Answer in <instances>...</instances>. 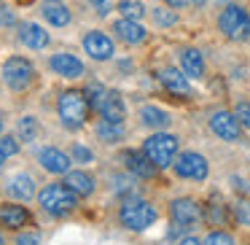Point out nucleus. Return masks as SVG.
<instances>
[{
  "label": "nucleus",
  "instance_id": "nucleus-37",
  "mask_svg": "<svg viewBox=\"0 0 250 245\" xmlns=\"http://www.w3.org/2000/svg\"><path fill=\"white\" fill-rule=\"evenodd\" d=\"M126 189H132V180L126 175H116V191H126Z\"/></svg>",
  "mask_w": 250,
  "mask_h": 245
},
{
  "label": "nucleus",
  "instance_id": "nucleus-17",
  "mask_svg": "<svg viewBox=\"0 0 250 245\" xmlns=\"http://www.w3.org/2000/svg\"><path fill=\"white\" fill-rule=\"evenodd\" d=\"M19 41H22L24 46H30V49H35V51H41V49H46L49 46V33H46L41 24H33V22H24L22 27H19Z\"/></svg>",
  "mask_w": 250,
  "mask_h": 245
},
{
  "label": "nucleus",
  "instance_id": "nucleus-7",
  "mask_svg": "<svg viewBox=\"0 0 250 245\" xmlns=\"http://www.w3.org/2000/svg\"><path fill=\"white\" fill-rule=\"evenodd\" d=\"M175 175L183 180H194V183H202V180L207 178V173H210V164H207V159L202 156L199 151H183L178 154V159H175Z\"/></svg>",
  "mask_w": 250,
  "mask_h": 245
},
{
  "label": "nucleus",
  "instance_id": "nucleus-24",
  "mask_svg": "<svg viewBox=\"0 0 250 245\" xmlns=\"http://www.w3.org/2000/svg\"><path fill=\"white\" fill-rule=\"evenodd\" d=\"M124 135H126V130H124L121 121L103 119L97 124V137H100V140H105V143H119V140H124Z\"/></svg>",
  "mask_w": 250,
  "mask_h": 245
},
{
  "label": "nucleus",
  "instance_id": "nucleus-42",
  "mask_svg": "<svg viewBox=\"0 0 250 245\" xmlns=\"http://www.w3.org/2000/svg\"><path fill=\"white\" fill-rule=\"evenodd\" d=\"M0 132H3V113H0Z\"/></svg>",
  "mask_w": 250,
  "mask_h": 245
},
{
  "label": "nucleus",
  "instance_id": "nucleus-15",
  "mask_svg": "<svg viewBox=\"0 0 250 245\" xmlns=\"http://www.w3.org/2000/svg\"><path fill=\"white\" fill-rule=\"evenodd\" d=\"M159 81H162V87L167 89L169 94H178V97H188L191 94L188 76L180 73V70H175V67H164V70L159 73Z\"/></svg>",
  "mask_w": 250,
  "mask_h": 245
},
{
  "label": "nucleus",
  "instance_id": "nucleus-38",
  "mask_svg": "<svg viewBox=\"0 0 250 245\" xmlns=\"http://www.w3.org/2000/svg\"><path fill=\"white\" fill-rule=\"evenodd\" d=\"M178 245H202V243H199V237H194V234H188V237L178 240Z\"/></svg>",
  "mask_w": 250,
  "mask_h": 245
},
{
  "label": "nucleus",
  "instance_id": "nucleus-23",
  "mask_svg": "<svg viewBox=\"0 0 250 245\" xmlns=\"http://www.w3.org/2000/svg\"><path fill=\"white\" fill-rule=\"evenodd\" d=\"M30 221V213L24 210V205H3L0 207V223L6 229H22Z\"/></svg>",
  "mask_w": 250,
  "mask_h": 245
},
{
  "label": "nucleus",
  "instance_id": "nucleus-19",
  "mask_svg": "<svg viewBox=\"0 0 250 245\" xmlns=\"http://www.w3.org/2000/svg\"><path fill=\"white\" fill-rule=\"evenodd\" d=\"M8 194H11L14 200H19V202H30L35 197V180H33V175L17 173L11 178V183H8Z\"/></svg>",
  "mask_w": 250,
  "mask_h": 245
},
{
  "label": "nucleus",
  "instance_id": "nucleus-34",
  "mask_svg": "<svg viewBox=\"0 0 250 245\" xmlns=\"http://www.w3.org/2000/svg\"><path fill=\"white\" fill-rule=\"evenodd\" d=\"M73 159L81 162V164H89V162H92V151L83 148V146H76V148H73Z\"/></svg>",
  "mask_w": 250,
  "mask_h": 245
},
{
  "label": "nucleus",
  "instance_id": "nucleus-39",
  "mask_svg": "<svg viewBox=\"0 0 250 245\" xmlns=\"http://www.w3.org/2000/svg\"><path fill=\"white\" fill-rule=\"evenodd\" d=\"M164 3H167L169 8H183V6H188L191 0H164Z\"/></svg>",
  "mask_w": 250,
  "mask_h": 245
},
{
  "label": "nucleus",
  "instance_id": "nucleus-27",
  "mask_svg": "<svg viewBox=\"0 0 250 245\" xmlns=\"http://www.w3.org/2000/svg\"><path fill=\"white\" fill-rule=\"evenodd\" d=\"M234 218H237L242 226H250V200L248 197H239L234 202Z\"/></svg>",
  "mask_w": 250,
  "mask_h": 245
},
{
  "label": "nucleus",
  "instance_id": "nucleus-41",
  "mask_svg": "<svg viewBox=\"0 0 250 245\" xmlns=\"http://www.w3.org/2000/svg\"><path fill=\"white\" fill-rule=\"evenodd\" d=\"M191 3H194V6H205L207 0H191Z\"/></svg>",
  "mask_w": 250,
  "mask_h": 245
},
{
  "label": "nucleus",
  "instance_id": "nucleus-18",
  "mask_svg": "<svg viewBox=\"0 0 250 245\" xmlns=\"http://www.w3.org/2000/svg\"><path fill=\"white\" fill-rule=\"evenodd\" d=\"M65 183L70 186L73 191H76L78 197H92L94 189H97V180H94L92 173H86V170H73V173L65 175Z\"/></svg>",
  "mask_w": 250,
  "mask_h": 245
},
{
  "label": "nucleus",
  "instance_id": "nucleus-25",
  "mask_svg": "<svg viewBox=\"0 0 250 245\" xmlns=\"http://www.w3.org/2000/svg\"><path fill=\"white\" fill-rule=\"evenodd\" d=\"M119 11L124 14L126 19H140L146 14V6H143L140 0H121L119 3Z\"/></svg>",
  "mask_w": 250,
  "mask_h": 245
},
{
  "label": "nucleus",
  "instance_id": "nucleus-2",
  "mask_svg": "<svg viewBox=\"0 0 250 245\" xmlns=\"http://www.w3.org/2000/svg\"><path fill=\"white\" fill-rule=\"evenodd\" d=\"M156 218H159L156 207H153L148 200H140V197H126V200L121 202V207H119L121 226L132 229V232H143V229H148Z\"/></svg>",
  "mask_w": 250,
  "mask_h": 245
},
{
  "label": "nucleus",
  "instance_id": "nucleus-11",
  "mask_svg": "<svg viewBox=\"0 0 250 245\" xmlns=\"http://www.w3.org/2000/svg\"><path fill=\"white\" fill-rule=\"evenodd\" d=\"M38 162L43 170H49V173H54V175H67L70 173V164H73V156L65 151H60V148H41Z\"/></svg>",
  "mask_w": 250,
  "mask_h": 245
},
{
  "label": "nucleus",
  "instance_id": "nucleus-40",
  "mask_svg": "<svg viewBox=\"0 0 250 245\" xmlns=\"http://www.w3.org/2000/svg\"><path fill=\"white\" fill-rule=\"evenodd\" d=\"M6 159H8V156H6L3 151H0V173H3V164H6Z\"/></svg>",
  "mask_w": 250,
  "mask_h": 245
},
{
  "label": "nucleus",
  "instance_id": "nucleus-29",
  "mask_svg": "<svg viewBox=\"0 0 250 245\" xmlns=\"http://www.w3.org/2000/svg\"><path fill=\"white\" fill-rule=\"evenodd\" d=\"M105 94H108V89L100 87V84H89L86 87V97H89V103H92V108H100V103L105 100Z\"/></svg>",
  "mask_w": 250,
  "mask_h": 245
},
{
  "label": "nucleus",
  "instance_id": "nucleus-22",
  "mask_svg": "<svg viewBox=\"0 0 250 245\" xmlns=\"http://www.w3.org/2000/svg\"><path fill=\"white\" fill-rule=\"evenodd\" d=\"M140 121L146 127H151V130H167L169 124H172V116L167 113V111L156 108V105H143L140 108Z\"/></svg>",
  "mask_w": 250,
  "mask_h": 245
},
{
  "label": "nucleus",
  "instance_id": "nucleus-35",
  "mask_svg": "<svg viewBox=\"0 0 250 245\" xmlns=\"http://www.w3.org/2000/svg\"><path fill=\"white\" fill-rule=\"evenodd\" d=\"M14 22H17V17H14L6 6H0V24H3V27H11Z\"/></svg>",
  "mask_w": 250,
  "mask_h": 245
},
{
  "label": "nucleus",
  "instance_id": "nucleus-31",
  "mask_svg": "<svg viewBox=\"0 0 250 245\" xmlns=\"http://www.w3.org/2000/svg\"><path fill=\"white\" fill-rule=\"evenodd\" d=\"M234 116L239 119V124L245 127V130H250V103H237V108H234Z\"/></svg>",
  "mask_w": 250,
  "mask_h": 245
},
{
  "label": "nucleus",
  "instance_id": "nucleus-21",
  "mask_svg": "<svg viewBox=\"0 0 250 245\" xmlns=\"http://www.w3.org/2000/svg\"><path fill=\"white\" fill-rule=\"evenodd\" d=\"M180 67L188 78H205V57L196 49H183L180 51Z\"/></svg>",
  "mask_w": 250,
  "mask_h": 245
},
{
  "label": "nucleus",
  "instance_id": "nucleus-5",
  "mask_svg": "<svg viewBox=\"0 0 250 245\" xmlns=\"http://www.w3.org/2000/svg\"><path fill=\"white\" fill-rule=\"evenodd\" d=\"M218 27H221V33L226 35L229 41H248L250 38V14L245 11L242 6L231 3V6H226L221 11Z\"/></svg>",
  "mask_w": 250,
  "mask_h": 245
},
{
  "label": "nucleus",
  "instance_id": "nucleus-8",
  "mask_svg": "<svg viewBox=\"0 0 250 245\" xmlns=\"http://www.w3.org/2000/svg\"><path fill=\"white\" fill-rule=\"evenodd\" d=\"M169 218H172L175 229H191L205 218V213H202V205L194 197H178L169 205Z\"/></svg>",
  "mask_w": 250,
  "mask_h": 245
},
{
  "label": "nucleus",
  "instance_id": "nucleus-36",
  "mask_svg": "<svg viewBox=\"0 0 250 245\" xmlns=\"http://www.w3.org/2000/svg\"><path fill=\"white\" fill-rule=\"evenodd\" d=\"M17 245H38V234H30V232L17 234Z\"/></svg>",
  "mask_w": 250,
  "mask_h": 245
},
{
  "label": "nucleus",
  "instance_id": "nucleus-12",
  "mask_svg": "<svg viewBox=\"0 0 250 245\" xmlns=\"http://www.w3.org/2000/svg\"><path fill=\"white\" fill-rule=\"evenodd\" d=\"M124 167L129 170L132 175H137V178H143V180H151L153 175H156V164L148 159V154L146 151H124Z\"/></svg>",
  "mask_w": 250,
  "mask_h": 245
},
{
  "label": "nucleus",
  "instance_id": "nucleus-14",
  "mask_svg": "<svg viewBox=\"0 0 250 245\" xmlns=\"http://www.w3.org/2000/svg\"><path fill=\"white\" fill-rule=\"evenodd\" d=\"M113 33H116V38L119 41H124L126 46H137V44H143L146 41V27H143L137 19H119V22L113 24Z\"/></svg>",
  "mask_w": 250,
  "mask_h": 245
},
{
  "label": "nucleus",
  "instance_id": "nucleus-43",
  "mask_svg": "<svg viewBox=\"0 0 250 245\" xmlns=\"http://www.w3.org/2000/svg\"><path fill=\"white\" fill-rule=\"evenodd\" d=\"M0 245H6V240H3V234H0Z\"/></svg>",
  "mask_w": 250,
  "mask_h": 245
},
{
  "label": "nucleus",
  "instance_id": "nucleus-9",
  "mask_svg": "<svg viewBox=\"0 0 250 245\" xmlns=\"http://www.w3.org/2000/svg\"><path fill=\"white\" fill-rule=\"evenodd\" d=\"M210 130L215 132V137H221V140H226V143H239L245 127L239 124V119L231 111H215V113L210 116Z\"/></svg>",
  "mask_w": 250,
  "mask_h": 245
},
{
  "label": "nucleus",
  "instance_id": "nucleus-32",
  "mask_svg": "<svg viewBox=\"0 0 250 245\" xmlns=\"http://www.w3.org/2000/svg\"><path fill=\"white\" fill-rule=\"evenodd\" d=\"M207 218H210L212 223H226V207H223L221 202H212L210 210H207Z\"/></svg>",
  "mask_w": 250,
  "mask_h": 245
},
{
  "label": "nucleus",
  "instance_id": "nucleus-28",
  "mask_svg": "<svg viewBox=\"0 0 250 245\" xmlns=\"http://www.w3.org/2000/svg\"><path fill=\"white\" fill-rule=\"evenodd\" d=\"M202 245H234V237L229 232H221V229H218V232L207 234V237L202 240Z\"/></svg>",
  "mask_w": 250,
  "mask_h": 245
},
{
  "label": "nucleus",
  "instance_id": "nucleus-33",
  "mask_svg": "<svg viewBox=\"0 0 250 245\" xmlns=\"http://www.w3.org/2000/svg\"><path fill=\"white\" fill-rule=\"evenodd\" d=\"M89 3H92V8L100 17H108V14L113 11V0H89Z\"/></svg>",
  "mask_w": 250,
  "mask_h": 245
},
{
  "label": "nucleus",
  "instance_id": "nucleus-13",
  "mask_svg": "<svg viewBox=\"0 0 250 245\" xmlns=\"http://www.w3.org/2000/svg\"><path fill=\"white\" fill-rule=\"evenodd\" d=\"M51 70L62 78H81L83 76V62L78 60L76 54H67V51H60L49 60Z\"/></svg>",
  "mask_w": 250,
  "mask_h": 245
},
{
  "label": "nucleus",
  "instance_id": "nucleus-26",
  "mask_svg": "<svg viewBox=\"0 0 250 245\" xmlns=\"http://www.w3.org/2000/svg\"><path fill=\"white\" fill-rule=\"evenodd\" d=\"M35 135H38V121H35L33 116H27V119L19 121V137H22L24 143H33Z\"/></svg>",
  "mask_w": 250,
  "mask_h": 245
},
{
  "label": "nucleus",
  "instance_id": "nucleus-16",
  "mask_svg": "<svg viewBox=\"0 0 250 245\" xmlns=\"http://www.w3.org/2000/svg\"><path fill=\"white\" fill-rule=\"evenodd\" d=\"M41 14H43V19L49 24H54V27H67L70 24V8L62 3V0H43L41 3Z\"/></svg>",
  "mask_w": 250,
  "mask_h": 245
},
{
  "label": "nucleus",
  "instance_id": "nucleus-10",
  "mask_svg": "<svg viewBox=\"0 0 250 245\" xmlns=\"http://www.w3.org/2000/svg\"><path fill=\"white\" fill-rule=\"evenodd\" d=\"M81 44H83V49H86V54L92 57V60H97V62H105V60H110V57L116 54L113 41H110L103 30H92V33H86Z\"/></svg>",
  "mask_w": 250,
  "mask_h": 245
},
{
  "label": "nucleus",
  "instance_id": "nucleus-4",
  "mask_svg": "<svg viewBox=\"0 0 250 245\" xmlns=\"http://www.w3.org/2000/svg\"><path fill=\"white\" fill-rule=\"evenodd\" d=\"M38 202L46 213L51 216H65V213L78 207V194L67 183H51L38 194Z\"/></svg>",
  "mask_w": 250,
  "mask_h": 245
},
{
  "label": "nucleus",
  "instance_id": "nucleus-30",
  "mask_svg": "<svg viewBox=\"0 0 250 245\" xmlns=\"http://www.w3.org/2000/svg\"><path fill=\"white\" fill-rule=\"evenodd\" d=\"M153 22L162 24V27H172V24L178 22V17H175L172 11H167V8H156V11H153Z\"/></svg>",
  "mask_w": 250,
  "mask_h": 245
},
{
  "label": "nucleus",
  "instance_id": "nucleus-6",
  "mask_svg": "<svg viewBox=\"0 0 250 245\" xmlns=\"http://www.w3.org/2000/svg\"><path fill=\"white\" fill-rule=\"evenodd\" d=\"M33 78H35V70L30 65V60H24V57L6 60V65H3V81L8 84V89H14V92H27Z\"/></svg>",
  "mask_w": 250,
  "mask_h": 245
},
{
  "label": "nucleus",
  "instance_id": "nucleus-1",
  "mask_svg": "<svg viewBox=\"0 0 250 245\" xmlns=\"http://www.w3.org/2000/svg\"><path fill=\"white\" fill-rule=\"evenodd\" d=\"M89 103L86 92H62L60 100H57V113H60V121L65 124V130H81L86 124V116H89Z\"/></svg>",
  "mask_w": 250,
  "mask_h": 245
},
{
  "label": "nucleus",
  "instance_id": "nucleus-3",
  "mask_svg": "<svg viewBox=\"0 0 250 245\" xmlns=\"http://www.w3.org/2000/svg\"><path fill=\"white\" fill-rule=\"evenodd\" d=\"M178 148H180L178 137L169 135V132H162V130L153 132L151 137H146V143H143V151L148 154V159H151L159 170L172 167L175 159H178Z\"/></svg>",
  "mask_w": 250,
  "mask_h": 245
},
{
  "label": "nucleus",
  "instance_id": "nucleus-20",
  "mask_svg": "<svg viewBox=\"0 0 250 245\" xmlns=\"http://www.w3.org/2000/svg\"><path fill=\"white\" fill-rule=\"evenodd\" d=\"M97 111H100V116H103V119H108V121H121V124H124V119H126L124 100H121L116 92H108V94H105V100L100 103Z\"/></svg>",
  "mask_w": 250,
  "mask_h": 245
}]
</instances>
